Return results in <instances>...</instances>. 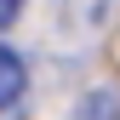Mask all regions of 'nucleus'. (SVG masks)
Masks as SVG:
<instances>
[{
  "mask_svg": "<svg viewBox=\"0 0 120 120\" xmlns=\"http://www.w3.org/2000/svg\"><path fill=\"white\" fill-rule=\"evenodd\" d=\"M17 11H23V0H0V29H6V23H17Z\"/></svg>",
  "mask_w": 120,
  "mask_h": 120,
  "instance_id": "7ed1b4c3",
  "label": "nucleus"
},
{
  "mask_svg": "<svg viewBox=\"0 0 120 120\" xmlns=\"http://www.w3.org/2000/svg\"><path fill=\"white\" fill-rule=\"evenodd\" d=\"M80 120H120V114H114V97H109V92H92V97L80 103Z\"/></svg>",
  "mask_w": 120,
  "mask_h": 120,
  "instance_id": "f03ea898",
  "label": "nucleus"
},
{
  "mask_svg": "<svg viewBox=\"0 0 120 120\" xmlns=\"http://www.w3.org/2000/svg\"><path fill=\"white\" fill-rule=\"evenodd\" d=\"M23 80H29V74H23V57L11 46H0V109L23 97Z\"/></svg>",
  "mask_w": 120,
  "mask_h": 120,
  "instance_id": "f257e3e1",
  "label": "nucleus"
}]
</instances>
